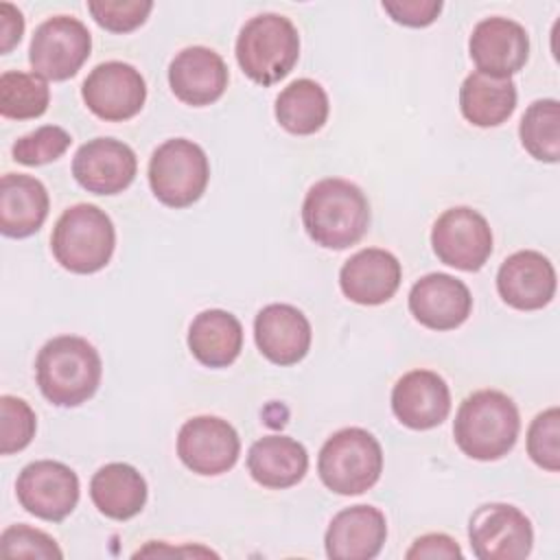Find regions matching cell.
<instances>
[{
	"label": "cell",
	"instance_id": "1",
	"mask_svg": "<svg viewBox=\"0 0 560 560\" xmlns=\"http://www.w3.org/2000/svg\"><path fill=\"white\" fill-rule=\"evenodd\" d=\"M302 223L319 247L346 249L368 232L370 203L357 184L326 177L308 188L302 203Z\"/></svg>",
	"mask_w": 560,
	"mask_h": 560
},
{
	"label": "cell",
	"instance_id": "2",
	"mask_svg": "<svg viewBox=\"0 0 560 560\" xmlns=\"http://www.w3.org/2000/svg\"><path fill=\"white\" fill-rule=\"evenodd\" d=\"M101 354L83 337H52L37 352L35 378L39 392L57 407H77L90 400L101 385Z\"/></svg>",
	"mask_w": 560,
	"mask_h": 560
},
{
	"label": "cell",
	"instance_id": "3",
	"mask_svg": "<svg viewBox=\"0 0 560 560\" xmlns=\"http://www.w3.org/2000/svg\"><path fill=\"white\" fill-rule=\"evenodd\" d=\"M518 431V409L499 389H479L466 396L453 422L455 444L464 455L479 462H494L508 455L516 444Z\"/></svg>",
	"mask_w": 560,
	"mask_h": 560
},
{
	"label": "cell",
	"instance_id": "4",
	"mask_svg": "<svg viewBox=\"0 0 560 560\" xmlns=\"http://www.w3.org/2000/svg\"><path fill=\"white\" fill-rule=\"evenodd\" d=\"M300 57L295 24L280 13L249 18L236 37V61L258 85H273L284 79Z\"/></svg>",
	"mask_w": 560,
	"mask_h": 560
},
{
	"label": "cell",
	"instance_id": "5",
	"mask_svg": "<svg viewBox=\"0 0 560 560\" xmlns=\"http://www.w3.org/2000/svg\"><path fill=\"white\" fill-rule=\"evenodd\" d=\"M116 247V230L105 210L77 203L61 212L52 228L50 249L55 260L72 273L101 271Z\"/></svg>",
	"mask_w": 560,
	"mask_h": 560
},
{
	"label": "cell",
	"instance_id": "6",
	"mask_svg": "<svg viewBox=\"0 0 560 560\" xmlns=\"http://www.w3.org/2000/svg\"><path fill=\"white\" fill-rule=\"evenodd\" d=\"M317 472L322 483L337 494H363L383 472V448L361 427L341 429L324 442L317 457Z\"/></svg>",
	"mask_w": 560,
	"mask_h": 560
},
{
	"label": "cell",
	"instance_id": "7",
	"mask_svg": "<svg viewBox=\"0 0 560 560\" xmlns=\"http://www.w3.org/2000/svg\"><path fill=\"white\" fill-rule=\"evenodd\" d=\"M210 164L206 151L186 138L162 142L149 160V186L168 208L192 206L208 186Z\"/></svg>",
	"mask_w": 560,
	"mask_h": 560
},
{
	"label": "cell",
	"instance_id": "8",
	"mask_svg": "<svg viewBox=\"0 0 560 560\" xmlns=\"http://www.w3.org/2000/svg\"><path fill=\"white\" fill-rule=\"evenodd\" d=\"M90 50L92 35L88 26L72 15H55L35 28L28 61L42 79L66 81L81 70Z\"/></svg>",
	"mask_w": 560,
	"mask_h": 560
},
{
	"label": "cell",
	"instance_id": "9",
	"mask_svg": "<svg viewBox=\"0 0 560 560\" xmlns=\"http://www.w3.org/2000/svg\"><path fill=\"white\" fill-rule=\"evenodd\" d=\"M468 540L479 560H523L532 551L534 529L518 508L486 503L470 516Z\"/></svg>",
	"mask_w": 560,
	"mask_h": 560
},
{
	"label": "cell",
	"instance_id": "10",
	"mask_svg": "<svg viewBox=\"0 0 560 560\" xmlns=\"http://www.w3.org/2000/svg\"><path fill=\"white\" fill-rule=\"evenodd\" d=\"M431 247L444 265L459 271H479L492 254V230L477 210L455 206L433 223Z\"/></svg>",
	"mask_w": 560,
	"mask_h": 560
},
{
	"label": "cell",
	"instance_id": "11",
	"mask_svg": "<svg viewBox=\"0 0 560 560\" xmlns=\"http://www.w3.org/2000/svg\"><path fill=\"white\" fill-rule=\"evenodd\" d=\"M15 494L28 514L59 523L79 503V477L61 462L37 459L20 470Z\"/></svg>",
	"mask_w": 560,
	"mask_h": 560
},
{
	"label": "cell",
	"instance_id": "12",
	"mask_svg": "<svg viewBox=\"0 0 560 560\" xmlns=\"http://www.w3.org/2000/svg\"><path fill=\"white\" fill-rule=\"evenodd\" d=\"M81 96L88 109L101 120L122 122L142 109L147 83L131 63L105 61L85 77Z\"/></svg>",
	"mask_w": 560,
	"mask_h": 560
},
{
	"label": "cell",
	"instance_id": "13",
	"mask_svg": "<svg viewBox=\"0 0 560 560\" xmlns=\"http://www.w3.org/2000/svg\"><path fill=\"white\" fill-rule=\"evenodd\" d=\"M241 453L236 429L217 416H195L177 433V455L182 464L203 477L228 472Z\"/></svg>",
	"mask_w": 560,
	"mask_h": 560
},
{
	"label": "cell",
	"instance_id": "14",
	"mask_svg": "<svg viewBox=\"0 0 560 560\" xmlns=\"http://www.w3.org/2000/svg\"><path fill=\"white\" fill-rule=\"evenodd\" d=\"M468 52L477 72L510 79L529 57V35L525 26L510 18H486L472 28Z\"/></svg>",
	"mask_w": 560,
	"mask_h": 560
},
{
	"label": "cell",
	"instance_id": "15",
	"mask_svg": "<svg viewBox=\"0 0 560 560\" xmlns=\"http://www.w3.org/2000/svg\"><path fill=\"white\" fill-rule=\"evenodd\" d=\"M138 171L133 149L114 138H94L81 144L72 160V175L94 195H118L131 186Z\"/></svg>",
	"mask_w": 560,
	"mask_h": 560
},
{
	"label": "cell",
	"instance_id": "16",
	"mask_svg": "<svg viewBox=\"0 0 560 560\" xmlns=\"http://www.w3.org/2000/svg\"><path fill=\"white\" fill-rule=\"evenodd\" d=\"M497 291L501 300L516 311H538L556 295V269L540 252H516L501 262Z\"/></svg>",
	"mask_w": 560,
	"mask_h": 560
},
{
	"label": "cell",
	"instance_id": "17",
	"mask_svg": "<svg viewBox=\"0 0 560 560\" xmlns=\"http://www.w3.org/2000/svg\"><path fill=\"white\" fill-rule=\"evenodd\" d=\"M392 411L409 429H433L448 418L451 389L438 372L411 370L392 389Z\"/></svg>",
	"mask_w": 560,
	"mask_h": 560
},
{
	"label": "cell",
	"instance_id": "18",
	"mask_svg": "<svg viewBox=\"0 0 560 560\" xmlns=\"http://www.w3.org/2000/svg\"><path fill=\"white\" fill-rule=\"evenodd\" d=\"M409 311L424 328L453 330L472 311L468 287L448 273H427L409 291Z\"/></svg>",
	"mask_w": 560,
	"mask_h": 560
},
{
	"label": "cell",
	"instance_id": "19",
	"mask_svg": "<svg viewBox=\"0 0 560 560\" xmlns=\"http://www.w3.org/2000/svg\"><path fill=\"white\" fill-rule=\"evenodd\" d=\"M254 339L265 359L276 365H293L308 354L313 330L300 308L267 304L254 319Z\"/></svg>",
	"mask_w": 560,
	"mask_h": 560
},
{
	"label": "cell",
	"instance_id": "20",
	"mask_svg": "<svg viewBox=\"0 0 560 560\" xmlns=\"http://www.w3.org/2000/svg\"><path fill=\"white\" fill-rule=\"evenodd\" d=\"M387 538L385 514L374 505H350L337 512L326 529L324 547L332 560H372Z\"/></svg>",
	"mask_w": 560,
	"mask_h": 560
},
{
	"label": "cell",
	"instance_id": "21",
	"mask_svg": "<svg viewBox=\"0 0 560 560\" xmlns=\"http://www.w3.org/2000/svg\"><path fill=\"white\" fill-rule=\"evenodd\" d=\"M168 85L182 103L203 107L223 96L228 88V66L212 48L188 46L173 57Z\"/></svg>",
	"mask_w": 560,
	"mask_h": 560
},
{
	"label": "cell",
	"instance_id": "22",
	"mask_svg": "<svg viewBox=\"0 0 560 560\" xmlns=\"http://www.w3.org/2000/svg\"><path fill=\"white\" fill-rule=\"evenodd\" d=\"M402 269L398 258L378 247H368L350 256L339 271V287L350 302L378 306L394 298L400 287Z\"/></svg>",
	"mask_w": 560,
	"mask_h": 560
},
{
	"label": "cell",
	"instance_id": "23",
	"mask_svg": "<svg viewBox=\"0 0 560 560\" xmlns=\"http://www.w3.org/2000/svg\"><path fill=\"white\" fill-rule=\"evenodd\" d=\"M50 199L46 186L22 173H7L0 179V232L9 238L35 234L48 217Z\"/></svg>",
	"mask_w": 560,
	"mask_h": 560
},
{
	"label": "cell",
	"instance_id": "24",
	"mask_svg": "<svg viewBox=\"0 0 560 560\" xmlns=\"http://www.w3.org/2000/svg\"><path fill=\"white\" fill-rule=\"evenodd\" d=\"M247 470L262 488H291L304 479L308 453L304 444L289 435H265L249 446Z\"/></svg>",
	"mask_w": 560,
	"mask_h": 560
},
{
	"label": "cell",
	"instance_id": "25",
	"mask_svg": "<svg viewBox=\"0 0 560 560\" xmlns=\"http://www.w3.org/2000/svg\"><path fill=\"white\" fill-rule=\"evenodd\" d=\"M147 481L129 464L112 462L101 466L90 481L92 503L101 514L114 521H129L147 503Z\"/></svg>",
	"mask_w": 560,
	"mask_h": 560
},
{
	"label": "cell",
	"instance_id": "26",
	"mask_svg": "<svg viewBox=\"0 0 560 560\" xmlns=\"http://www.w3.org/2000/svg\"><path fill=\"white\" fill-rule=\"evenodd\" d=\"M188 348L201 365L228 368L243 350V326L223 308L201 311L190 322Z\"/></svg>",
	"mask_w": 560,
	"mask_h": 560
},
{
	"label": "cell",
	"instance_id": "27",
	"mask_svg": "<svg viewBox=\"0 0 560 560\" xmlns=\"http://www.w3.org/2000/svg\"><path fill=\"white\" fill-rule=\"evenodd\" d=\"M459 109L475 127H497L516 109V85L512 79L470 72L459 88Z\"/></svg>",
	"mask_w": 560,
	"mask_h": 560
},
{
	"label": "cell",
	"instance_id": "28",
	"mask_svg": "<svg viewBox=\"0 0 560 560\" xmlns=\"http://www.w3.org/2000/svg\"><path fill=\"white\" fill-rule=\"evenodd\" d=\"M328 94L313 79L291 81L276 98V120L293 136H311L328 120Z\"/></svg>",
	"mask_w": 560,
	"mask_h": 560
},
{
	"label": "cell",
	"instance_id": "29",
	"mask_svg": "<svg viewBox=\"0 0 560 560\" xmlns=\"http://www.w3.org/2000/svg\"><path fill=\"white\" fill-rule=\"evenodd\" d=\"M518 136L532 158L556 164L560 160V103L556 98L534 101L521 118Z\"/></svg>",
	"mask_w": 560,
	"mask_h": 560
},
{
	"label": "cell",
	"instance_id": "30",
	"mask_svg": "<svg viewBox=\"0 0 560 560\" xmlns=\"http://www.w3.org/2000/svg\"><path fill=\"white\" fill-rule=\"evenodd\" d=\"M50 103L46 79L35 72L7 70L0 77V114L11 120L39 118Z\"/></svg>",
	"mask_w": 560,
	"mask_h": 560
},
{
	"label": "cell",
	"instance_id": "31",
	"mask_svg": "<svg viewBox=\"0 0 560 560\" xmlns=\"http://www.w3.org/2000/svg\"><path fill=\"white\" fill-rule=\"evenodd\" d=\"M70 142H72V138L63 127L44 125L31 133L18 138L11 147V155L18 164L42 166V164H50V162L59 160L68 151Z\"/></svg>",
	"mask_w": 560,
	"mask_h": 560
},
{
	"label": "cell",
	"instance_id": "32",
	"mask_svg": "<svg viewBox=\"0 0 560 560\" xmlns=\"http://www.w3.org/2000/svg\"><path fill=\"white\" fill-rule=\"evenodd\" d=\"M37 418L31 405L18 396L0 398V453L11 455L26 448L35 435Z\"/></svg>",
	"mask_w": 560,
	"mask_h": 560
},
{
	"label": "cell",
	"instance_id": "33",
	"mask_svg": "<svg viewBox=\"0 0 560 560\" xmlns=\"http://www.w3.org/2000/svg\"><path fill=\"white\" fill-rule=\"evenodd\" d=\"M527 455L549 472L560 470V409L540 411L527 429Z\"/></svg>",
	"mask_w": 560,
	"mask_h": 560
},
{
	"label": "cell",
	"instance_id": "34",
	"mask_svg": "<svg viewBox=\"0 0 560 560\" xmlns=\"http://www.w3.org/2000/svg\"><path fill=\"white\" fill-rule=\"evenodd\" d=\"M153 9L151 0H90L88 11L94 22L112 33H129L144 24Z\"/></svg>",
	"mask_w": 560,
	"mask_h": 560
},
{
	"label": "cell",
	"instance_id": "35",
	"mask_svg": "<svg viewBox=\"0 0 560 560\" xmlns=\"http://www.w3.org/2000/svg\"><path fill=\"white\" fill-rule=\"evenodd\" d=\"M0 553L4 558H42V560H61L63 551L42 529L28 525H9L0 534Z\"/></svg>",
	"mask_w": 560,
	"mask_h": 560
},
{
	"label": "cell",
	"instance_id": "36",
	"mask_svg": "<svg viewBox=\"0 0 560 560\" xmlns=\"http://www.w3.org/2000/svg\"><path fill=\"white\" fill-rule=\"evenodd\" d=\"M381 7L396 24L422 28L438 20L442 0H385Z\"/></svg>",
	"mask_w": 560,
	"mask_h": 560
},
{
	"label": "cell",
	"instance_id": "37",
	"mask_svg": "<svg viewBox=\"0 0 560 560\" xmlns=\"http://www.w3.org/2000/svg\"><path fill=\"white\" fill-rule=\"evenodd\" d=\"M462 549L457 545V540H453L446 534H424L420 538L413 540V545L407 549L405 558L413 560V558H462Z\"/></svg>",
	"mask_w": 560,
	"mask_h": 560
},
{
	"label": "cell",
	"instance_id": "38",
	"mask_svg": "<svg viewBox=\"0 0 560 560\" xmlns=\"http://www.w3.org/2000/svg\"><path fill=\"white\" fill-rule=\"evenodd\" d=\"M24 33V18L11 2H0V52L7 55L20 44Z\"/></svg>",
	"mask_w": 560,
	"mask_h": 560
}]
</instances>
